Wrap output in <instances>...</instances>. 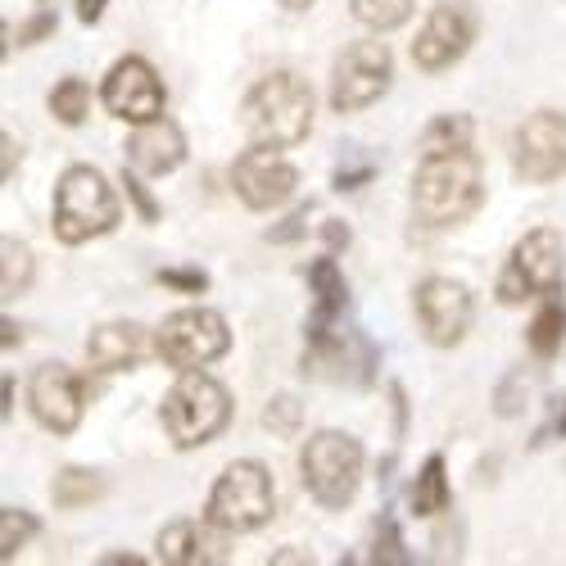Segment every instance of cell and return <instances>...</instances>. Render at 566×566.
Listing matches in <instances>:
<instances>
[{
    "label": "cell",
    "mask_w": 566,
    "mask_h": 566,
    "mask_svg": "<svg viewBox=\"0 0 566 566\" xmlns=\"http://www.w3.org/2000/svg\"><path fill=\"white\" fill-rule=\"evenodd\" d=\"M101 101L123 123H150V118L164 114V82H159V73L140 55H127V60H118L109 69Z\"/></svg>",
    "instance_id": "cell-13"
},
{
    "label": "cell",
    "mask_w": 566,
    "mask_h": 566,
    "mask_svg": "<svg viewBox=\"0 0 566 566\" xmlns=\"http://www.w3.org/2000/svg\"><path fill=\"white\" fill-rule=\"evenodd\" d=\"M281 6H286L291 14H304V10H313V6H317V0H281Z\"/></svg>",
    "instance_id": "cell-38"
},
{
    "label": "cell",
    "mask_w": 566,
    "mask_h": 566,
    "mask_svg": "<svg viewBox=\"0 0 566 566\" xmlns=\"http://www.w3.org/2000/svg\"><path fill=\"white\" fill-rule=\"evenodd\" d=\"M32 535H36V516H32V512H19V507L0 512V557H6V562H10Z\"/></svg>",
    "instance_id": "cell-27"
},
{
    "label": "cell",
    "mask_w": 566,
    "mask_h": 566,
    "mask_svg": "<svg viewBox=\"0 0 566 566\" xmlns=\"http://www.w3.org/2000/svg\"><path fill=\"white\" fill-rule=\"evenodd\" d=\"M308 291H313V304H317V317L313 322H336L345 313V300H349V286L340 276V263L326 254L308 268Z\"/></svg>",
    "instance_id": "cell-20"
},
{
    "label": "cell",
    "mask_w": 566,
    "mask_h": 566,
    "mask_svg": "<svg viewBox=\"0 0 566 566\" xmlns=\"http://www.w3.org/2000/svg\"><path fill=\"white\" fill-rule=\"evenodd\" d=\"M566 281V263H562V235L553 227H535L516 241L503 276H499V300L503 304H522L531 295H557Z\"/></svg>",
    "instance_id": "cell-7"
},
{
    "label": "cell",
    "mask_w": 566,
    "mask_h": 566,
    "mask_svg": "<svg viewBox=\"0 0 566 566\" xmlns=\"http://www.w3.org/2000/svg\"><path fill=\"white\" fill-rule=\"evenodd\" d=\"M512 168L522 181L548 186L566 177V114L539 109L512 136Z\"/></svg>",
    "instance_id": "cell-10"
},
{
    "label": "cell",
    "mask_w": 566,
    "mask_h": 566,
    "mask_svg": "<svg viewBox=\"0 0 566 566\" xmlns=\"http://www.w3.org/2000/svg\"><path fill=\"white\" fill-rule=\"evenodd\" d=\"M412 0H354V19L371 32H390L399 23H408Z\"/></svg>",
    "instance_id": "cell-24"
},
{
    "label": "cell",
    "mask_w": 566,
    "mask_h": 566,
    "mask_svg": "<svg viewBox=\"0 0 566 566\" xmlns=\"http://www.w3.org/2000/svg\"><path fill=\"white\" fill-rule=\"evenodd\" d=\"M526 340H531L535 358H553V354L562 349V340H566V308H562L553 295H548V304L535 313V322H531Z\"/></svg>",
    "instance_id": "cell-22"
},
{
    "label": "cell",
    "mask_w": 566,
    "mask_h": 566,
    "mask_svg": "<svg viewBox=\"0 0 566 566\" xmlns=\"http://www.w3.org/2000/svg\"><path fill=\"white\" fill-rule=\"evenodd\" d=\"M51 32H55V14H36L32 23L19 28V45H32L36 36H51Z\"/></svg>",
    "instance_id": "cell-33"
},
{
    "label": "cell",
    "mask_w": 566,
    "mask_h": 566,
    "mask_svg": "<svg viewBox=\"0 0 566 566\" xmlns=\"http://www.w3.org/2000/svg\"><path fill=\"white\" fill-rule=\"evenodd\" d=\"M276 512V490H272V476L263 462H231L213 494H209V522L222 526L227 535H245V531H259L272 522Z\"/></svg>",
    "instance_id": "cell-5"
},
{
    "label": "cell",
    "mask_w": 566,
    "mask_h": 566,
    "mask_svg": "<svg viewBox=\"0 0 566 566\" xmlns=\"http://www.w3.org/2000/svg\"><path fill=\"white\" fill-rule=\"evenodd\" d=\"M118 227V196L96 168H69L55 186V235L64 245L96 241Z\"/></svg>",
    "instance_id": "cell-4"
},
{
    "label": "cell",
    "mask_w": 566,
    "mask_h": 566,
    "mask_svg": "<svg viewBox=\"0 0 566 566\" xmlns=\"http://www.w3.org/2000/svg\"><path fill=\"white\" fill-rule=\"evenodd\" d=\"M0 254H6V263H0V291H6V300H14L32 286V250L19 241H6Z\"/></svg>",
    "instance_id": "cell-25"
},
{
    "label": "cell",
    "mask_w": 566,
    "mask_h": 566,
    "mask_svg": "<svg viewBox=\"0 0 566 566\" xmlns=\"http://www.w3.org/2000/svg\"><path fill=\"white\" fill-rule=\"evenodd\" d=\"M390 86V51L386 41H354L336 60L332 73V109L336 114H358L371 101H381Z\"/></svg>",
    "instance_id": "cell-9"
},
{
    "label": "cell",
    "mask_w": 566,
    "mask_h": 566,
    "mask_svg": "<svg viewBox=\"0 0 566 566\" xmlns=\"http://www.w3.org/2000/svg\"><path fill=\"white\" fill-rule=\"evenodd\" d=\"M326 241H332V245H349V231L340 222H326Z\"/></svg>",
    "instance_id": "cell-36"
},
{
    "label": "cell",
    "mask_w": 566,
    "mask_h": 566,
    "mask_svg": "<svg viewBox=\"0 0 566 566\" xmlns=\"http://www.w3.org/2000/svg\"><path fill=\"white\" fill-rule=\"evenodd\" d=\"M376 562H408L395 522H381V526H376Z\"/></svg>",
    "instance_id": "cell-30"
},
{
    "label": "cell",
    "mask_w": 566,
    "mask_h": 566,
    "mask_svg": "<svg viewBox=\"0 0 566 566\" xmlns=\"http://www.w3.org/2000/svg\"><path fill=\"white\" fill-rule=\"evenodd\" d=\"M150 340L136 322H105L86 336V358L96 371H132L140 358H146Z\"/></svg>",
    "instance_id": "cell-18"
},
{
    "label": "cell",
    "mask_w": 566,
    "mask_h": 566,
    "mask_svg": "<svg viewBox=\"0 0 566 566\" xmlns=\"http://www.w3.org/2000/svg\"><path fill=\"white\" fill-rule=\"evenodd\" d=\"M467 146H471V118H462V114H440L427 132H421V155L467 150Z\"/></svg>",
    "instance_id": "cell-23"
},
{
    "label": "cell",
    "mask_w": 566,
    "mask_h": 566,
    "mask_svg": "<svg viewBox=\"0 0 566 566\" xmlns=\"http://www.w3.org/2000/svg\"><path fill=\"white\" fill-rule=\"evenodd\" d=\"M159 557L172 566H218V562H227V531L213 526L209 516L205 522L181 516V522L159 531Z\"/></svg>",
    "instance_id": "cell-16"
},
{
    "label": "cell",
    "mask_w": 566,
    "mask_h": 566,
    "mask_svg": "<svg viewBox=\"0 0 566 566\" xmlns=\"http://www.w3.org/2000/svg\"><path fill=\"white\" fill-rule=\"evenodd\" d=\"M123 186H127V196L136 200V209H140V218H146V222H155V218H159V205H155V200L146 196V186H140V181H136V177H132L127 168H123Z\"/></svg>",
    "instance_id": "cell-32"
},
{
    "label": "cell",
    "mask_w": 566,
    "mask_h": 566,
    "mask_svg": "<svg viewBox=\"0 0 566 566\" xmlns=\"http://www.w3.org/2000/svg\"><path fill=\"white\" fill-rule=\"evenodd\" d=\"M105 494V481L96 476V471H82V467H64L55 485H51V499L55 507H86V503H96Z\"/></svg>",
    "instance_id": "cell-21"
},
{
    "label": "cell",
    "mask_w": 566,
    "mask_h": 566,
    "mask_svg": "<svg viewBox=\"0 0 566 566\" xmlns=\"http://www.w3.org/2000/svg\"><path fill=\"white\" fill-rule=\"evenodd\" d=\"M231 186H235V196H241L250 209L263 213V209H281L295 196L300 172H295V164L281 159V150L254 146V150H245L241 159L231 164Z\"/></svg>",
    "instance_id": "cell-12"
},
{
    "label": "cell",
    "mask_w": 566,
    "mask_h": 566,
    "mask_svg": "<svg viewBox=\"0 0 566 566\" xmlns=\"http://www.w3.org/2000/svg\"><path fill=\"white\" fill-rule=\"evenodd\" d=\"M28 403H32V417L45 431L69 436V431H77V421L86 412V381L64 363H45V367L32 371Z\"/></svg>",
    "instance_id": "cell-11"
},
{
    "label": "cell",
    "mask_w": 566,
    "mask_h": 566,
    "mask_svg": "<svg viewBox=\"0 0 566 566\" xmlns=\"http://www.w3.org/2000/svg\"><path fill=\"white\" fill-rule=\"evenodd\" d=\"M86 109H91V91H86L82 77H64V82L51 91V114H55L64 127H77V123L86 118Z\"/></svg>",
    "instance_id": "cell-26"
},
{
    "label": "cell",
    "mask_w": 566,
    "mask_h": 566,
    "mask_svg": "<svg viewBox=\"0 0 566 566\" xmlns=\"http://www.w3.org/2000/svg\"><path fill=\"white\" fill-rule=\"evenodd\" d=\"M159 281H164V286H172V291H186V295L209 291V276L200 268H164Z\"/></svg>",
    "instance_id": "cell-29"
},
{
    "label": "cell",
    "mask_w": 566,
    "mask_h": 566,
    "mask_svg": "<svg viewBox=\"0 0 566 566\" xmlns=\"http://www.w3.org/2000/svg\"><path fill=\"white\" fill-rule=\"evenodd\" d=\"M417 322H421V332H427L431 345L449 349L467 336V326H471V291L462 286V281L453 276H427L417 286Z\"/></svg>",
    "instance_id": "cell-14"
},
{
    "label": "cell",
    "mask_w": 566,
    "mask_h": 566,
    "mask_svg": "<svg viewBox=\"0 0 566 566\" xmlns=\"http://www.w3.org/2000/svg\"><path fill=\"white\" fill-rule=\"evenodd\" d=\"M159 417H164V431L177 449H200L213 436H222V427L231 421V395L213 381V376H205L196 367V371L177 376V386L164 395Z\"/></svg>",
    "instance_id": "cell-3"
},
{
    "label": "cell",
    "mask_w": 566,
    "mask_h": 566,
    "mask_svg": "<svg viewBox=\"0 0 566 566\" xmlns=\"http://www.w3.org/2000/svg\"><path fill=\"white\" fill-rule=\"evenodd\" d=\"M227 345H231V332H227L222 313H213V308H181V313L164 317L159 336H155V354L177 371H196V367L222 358Z\"/></svg>",
    "instance_id": "cell-8"
},
{
    "label": "cell",
    "mask_w": 566,
    "mask_h": 566,
    "mask_svg": "<svg viewBox=\"0 0 566 566\" xmlns=\"http://www.w3.org/2000/svg\"><path fill=\"white\" fill-rule=\"evenodd\" d=\"M467 45H471V19L458 6H436L427 28L412 41V60L427 73H444L467 55Z\"/></svg>",
    "instance_id": "cell-15"
},
{
    "label": "cell",
    "mask_w": 566,
    "mask_h": 566,
    "mask_svg": "<svg viewBox=\"0 0 566 566\" xmlns=\"http://www.w3.org/2000/svg\"><path fill=\"white\" fill-rule=\"evenodd\" d=\"M304 222H308V209H300L295 218H286V227H276V231H268V241H295V235L304 231Z\"/></svg>",
    "instance_id": "cell-34"
},
{
    "label": "cell",
    "mask_w": 566,
    "mask_h": 566,
    "mask_svg": "<svg viewBox=\"0 0 566 566\" xmlns=\"http://www.w3.org/2000/svg\"><path fill=\"white\" fill-rule=\"evenodd\" d=\"M186 159V136L172 118H150V123H136V132L127 136V164L136 172H150V177H164L172 168H181Z\"/></svg>",
    "instance_id": "cell-17"
},
{
    "label": "cell",
    "mask_w": 566,
    "mask_h": 566,
    "mask_svg": "<svg viewBox=\"0 0 566 566\" xmlns=\"http://www.w3.org/2000/svg\"><path fill=\"white\" fill-rule=\"evenodd\" d=\"M14 177V136H6V181Z\"/></svg>",
    "instance_id": "cell-37"
},
{
    "label": "cell",
    "mask_w": 566,
    "mask_h": 566,
    "mask_svg": "<svg viewBox=\"0 0 566 566\" xmlns=\"http://www.w3.org/2000/svg\"><path fill=\"white\" fill-rule=\"evenodd\" d=\"M485 196L481 186V159L467 150H440L421 155L417 177H412V213L427 227H458L476 213Z\"/></svg>",
    "instance_id": "cell-1"
},
{
    "label": "cell",
    "mask_w": 566,
    "mask_h": 566,
    "mask_svg": "<svg viewBox=\"0 0 566 566\" xmlns=\"http://www.w3.org/2000/svg\"><path fill=\"white\" fill-rule=\"evenodd\" d=\"M449 503H453V490L444 476V458L431 453L408 485V507H412V516H440V512H449Z\"/></svg>",
    "instance_id": "cell-19"
},
{
    "label": "cell",
    "mask_w": 566,
    "mask_h": 566,
    "mask_svg": "<svg viewBox=\"0 0 566 566\" xmlns=\"http://www.w3.org/2000/svg\"><path fill=\"white\" fill-rule=\"evenodd\" d=\"M300 471H304V490L322 507H345L363 481V444L345 431H317L300 453Z\"/></svg>",
    "instance_id": "cell-6"
},
{
    "label": "cell",
    "mask_w": 566,
    "mask_h": 566,
    "mask_svg": "<svg viewBox=\"0 0 566 566\" xmlns=\"http://www.w3.org/2000/svg\"><path fill=\"white\" fill-rule=\"evenodd\" d=\"M105 6H109V0H77V19L82 23H96L105 14Z\"/></svg>",
    "instance_id": "cell-35"
},
{
    "label": "cell",
    "mask_w": 566,
    "mask_h": 566,
    "mask_svg": "<svg viewBox=\"0 0 566 566\" xmlns=\"http://www.w3.org/2000/svg\"><path fill=\"white\" fill-rule=\"evenodd\" d=\"M263 427H268V431H276V436H295V427H300V403H295L291 395L272 399V403H268V412H263Z\"/></svg>",
    "instance_id": "cell-28"
},
{
    "label": "cell",
    "mask_w": 566,
    "mask_h": 566,
    "mask_svg": "<svg viewBox=\"0 0 566 566\" xmlns=\"http://www.w3.org/2000/svg\"><path fill=\"white\" fill-rule=\"evenodd\" d=\"M566 440V399H553L548 403V421L539 427V436H535V444H548V440Z\"/></svg>",
    "instance_id": "cell-31"
},
{
    "label": "cell",
    "mask_w": 566,
    "mask_h": 566,
    "mask_svg": "<svg viewBox=\"0 0 566 566\" xmlns=\"http://www.w3.org/2000/svg\"><path fill=\"white\" fill-rule=\"evenodd\" d=\"M241 123L250 146H272L291 150L313 132V91L295 73H272L259 86H250V96L241 105Z\"/></svg>",
    "instance_id": "cell-2"
}]
</instances>
